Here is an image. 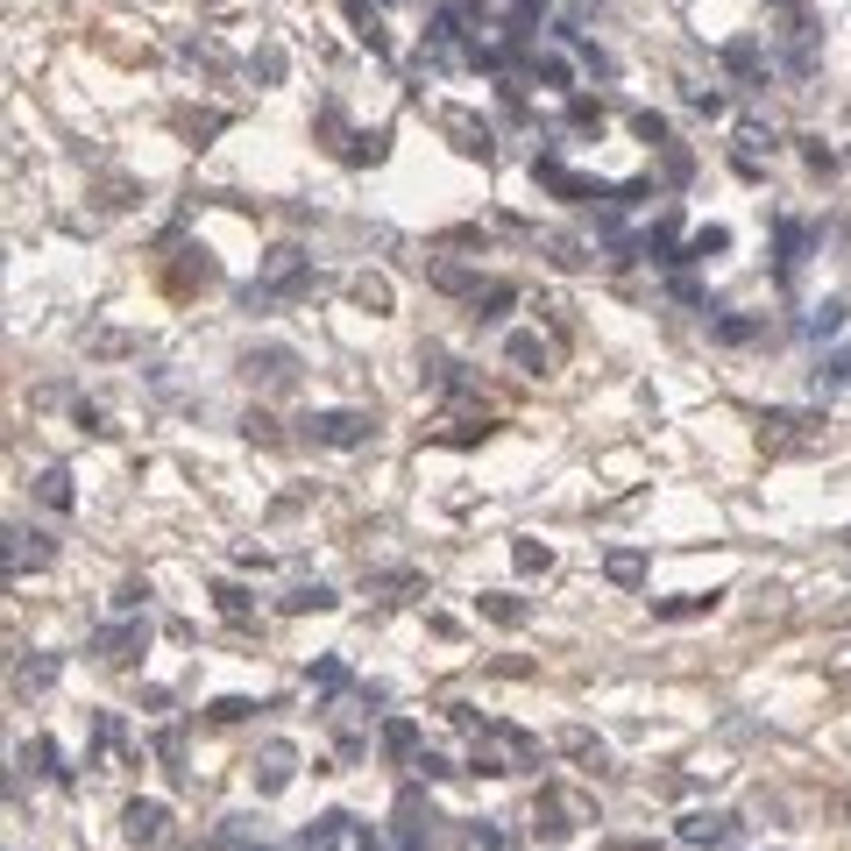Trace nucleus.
<instances>
[{
    "mask_svg": "<svg viewBox=\"0 0 851 851\" xmlns=\"http://www.w3.org/2000/svg\"><path fill=\"white\" fill-rule=\"evenodd\" d=\"M249 71H256L263 86H277V79H284V57H277V50H256V57H249Z\"/></svg>",
    "mask_w": 851,
    "mask_h": 851,
    "instance_id": "obj_25",
    "label": "nucleus"
},
{
    "mask_svg": "<svg viewBox=\"0 0 851 851\" xmlns=\"http://www.w3.org/2000/svg\"><path fill=\"white\" fill-rule=\"evenodd\" d=\"M242 376L263 383V391H291V383H298V355L291 348H249L242 355Z\"/></svg>",
    "mask_w": 851,
    "mask_h": 851,
    "instance_id": "obj_2",
    "label": "nucleus"
},
{
    "mask_svg": "<svg viewBox=\"0 0 851 851\" xmlns=\"http://www.w3.org/2000/svg\"><path fill=\"white\" fill-rule=\"evenodd\" d=\"M213 596H220V610H227V617H235V625H242V617H249V589H235V582H220Z\"/></svg>",
    "mask_w": 851,
    "mask_h": 851,
    "instance_id": "obj_24",
    "label": "nucleus"
},
{
    "mask_svg": "<svg viewBox=\"0 0 851 851\" xmlns=\"http://www.w3.org/2000/svg\"><path fill=\"white\" fill-rule=\"evenodd\" d=\"M121 830H128V844H135V851H157V844H164V830H171V809H164V802H128Z\"/></svg>",
    "mask_w": 851,
    "mask_h": 851,
    "instance_id": "obj_3",
    "label": "nucleus"
},
{
    "mask_svg": "<svg viewBox=\"0 0 851 851\" xmlns=\"http://www.w3.org/2000/svg\"><path fill=\"white\" fill-rule=\"evenodd\" d=\"M369 433H376L369 412H313L305 419V440L313 447H369Z\"/></svg>",
    "mask_w": 851,
    "mask_h": 851,
    "instance_id": "obj_1",
    "label": "nucleus"
},
{
    "mask_svg": "<svg viewBox=\"0 0 851 851\" xmlns=\"http://www.w3.org/2000/svg\"><path fill=\"white\" fill-rule=\"evenodd\" d=\"M483 617H497V625H525V603L518 596H483Z\"/></svg>",
    "mask_w": 851,
    "mask_h": 851,
    "instance_id": "obj_23",
    "label": "nucleus"
},
{
    "mask_svg": "<svg viewBox=\"0 0 851 851\" xmlns=\"http://www.w3.org/2000/svg\"><path fill=\"white\" fill-rule=\"evenodd\" d=\"M93 646H100V660H135V653L149 646V625H107Z\"/></svg>",
    "mask_w": 851,
    "mask_h": 851,
    "instance_id": "obj_9",
    "label": "nucleus"
},
{
    "mask_svg": "<svg viewBox=\"0 0 851 851\" xmlns=\"http://www.w3.org/2000/svg\"><path fill=\"white\" fill-rule=\"evenodd\" d=\"M447 135H454V149H461V157H497V142H490V128H476L469 114H447Z\"/></svg>",
    "mask_w": 851,
    "mask_h": 851,
    "instance_id": "obj_10",
    "label": "nucleus"
},
{
    "mask_svg": "<svg viewBox=\"0 0 851 851\" xmlns=\"http://www.w3.org/2000/svg\"><path fill=\"white\" fill-rule=\"evenodd\" d=\"M738 837V816H724V809H695V816H681V844H731Z\"/></svg>",
    "mask_w": 851,
    "mask_h": 851,
    "instance_id": "obj_6",
    "label": "nucleus"
},
{
    "mask_svg": "<svg viewBox=\"0 0 851 851\" xmlns=\"http://www.w3.org/2000/svg\"><path fill=\"white\" fill-rule=\"evenodd\" d=\"M348 291H355V305H369V313H383V305H391V284H383V277H355Z\"/></svg>",
    "mask_w": 851,
    "mask_h": 851,
    "instance_id": "obj_20",
    "label": "nucleus"
},
{
    "mask_svg": "<svg viewBox=\"0 0 851 851\" xmlns=\"http://www.w3.org/2000/svg\"><path fill=\"white\" fill-rule=\"evenodd\" d=\"M433 844V809L419 802V788L398 795V851H426Z\"/></svg>",
    "mask_w": 851,
    "mask_h": 851,
    "instance_id": "obj_4",
    "label": "nucleus"
},
{
    "mask_svg": "<svg viewBox=\"0 0 851 851\" xmlns=\"http://www.w3.org/2000/svg\"><path fill=\"white\" fill-rule=\"evenodd\" d=\"M504 355H511L525 376H539V369H547V341H539V334H511V341H504Z\"/></svg>",
    "mask_w": 851,
    "mask_h": 851,
    "instance_id": "obj_14",
    "label": "nucleus"
},
{
    "mask_svg": "<svg viewBox=\"0 0 851 851\" xmlns=\"http://www.w3.org/2000/svg\"><path fill=\"white\" fill-rule=\"evenodd\" d=\"M419 745V724L412 717H391V724H383V752H391V759H405Z\"/></svg>",
    "mask_w": 851,
    "mask_h": 851,
    "instance_id": "obj_18",
    "label": "nucleus"
},
{
    "mask_svg": "<svg viewBox=\"0 0 851 851\" xmlns=\"http://www.w3.org/2000/svg\"><path fill=\"white\" fill-rule=\"evenodd\" d=\"M773 235H781V277H795L802 270V249H809V227L802 220H781Z\"/></svg>",
    "mask_w": 851,
    "mask_h": 851,
    "instance_id": "obj_13",
    "label": "nucleus"
},
{
    "mask_svg": "<svg viewBox=\"0 0 851 851\" xmlns=\"http://www.w3.org/2000/svg\"><path fill=\"white\" fill-rule=\"evenodd\" d=\"M717 596H674V603H660V617H688V610H710Z\"/></svg>",
    "mask_w": 851,
    "mask_h": 851,
    "instance_id": "obj_28",
    "label": "nucleus"
},
{
    "mask_svg": "<svg viewBox=\"0 0 851 851\" xmlns=\"http://www.w3.org/2000/svg\"><path fill=\"white\" fill-rule=\"evenodd\" d=\"M561 752H575V759H589V766H603V745H596V738H589L582 724H575V731H561Z\"/></svg>",
    "mask_w": 851,
    "mask_h": 851,
    "instance_id": "obj_21",
    "label": "nucleus"
},
{
    "mask_svg": "<svg viewBox=\"0 0 851 851\" xmlns=\"http://www.w3.org/2000/svg\"><path fill=\"white\" fill-rule=\"evenodd\" d=\"M759 320H717V341H752Z\"/></svg>",
    "mask_w": 851,
    "mask_h": 851,
    "instance_id": "obj_29",
    "label": "nucleus"
},
{
    "mask_svg": "<svg viewBox=\"0 0 851 851\" xmlns=\"http://www.w3.org/2000/svg\"><path fill=\"white\" fill-rule=\"evenodd\" d=\"M837 327H844V305H837V298H830V305H816V320H809V334L823 341V334H837Z\"/></svg>",
    "mask_w": 851,
    "mask_h": 851,
    "instance_id": "obj_26",
    "label": "nucleus"
},
{
    "mask_svg": "<svg viewBox=\"0 0 851 851\" xmlns=\"http://www.w3.org/2000/svg\"><path fill=\"white\" fill-rule=\"evenodd\" d=\"M532 830L547 837V844H561V837L575 830V802H568V795H539V809H532Z\"/></svg>",
    "mask_w": 851,
    "mask_h": 851,
    "instance_id": "obj_8",
    "label": "nucleus"
},
{
    "mask_svg": "<svg viewBox=\"0 0 851 851\" xmlns=\"http://www.w3.org/2000/svg\"><path fill=\"white\" fill-rule=\"evenodd\" d=\"M22 561H29V568H43V561H50V547H43V532H22V525H15V532H8V575H22Z\"/></svg>",
    "mask_w": 851,
    "mask_h": 851,
    "instance_id": "obj_11",
    "label": "nucleus"
},
{
    "mask_svg": "<svg viewBox=\"0 0 851 851\" xmlns=\"http://www.w3.org/2000/svg\"><path fill=\"white\" fill-rule=\"evenodd\" d=\"M291 766H298V752H291L284 738H270L263 759H256V788H263V795H284V788H291Z\"/></svg>",
    "mask_w": 851,
    "mask_h": 851,
    "instance_id": "obj_7",
    "label": "nucleus"
},
{
    "mask_svg": "<svg viewBox=\"0 0 851 851\" xmlns=\"http://www.w3.org/2000/svg\"><path fill=\"white\" fill-rule=\"evenodd\" d=\"M766 440L773 447H816L823 419H809V412H766Z\"/></svg>",
    "mask_w": 851,
    "mask_h": 851,
    "instance_id": "obj_5",
    "label": "nucleus"
},
{
    "mask_svg": "<svg viewBox=\"0 0 851 851\" xmlns=\"http://www.w3.org/2000/svg\"><path fill=\"white\" fill-rule=\"evenodd\" d=\"M22 681H36V688H43V681H57V660H29V667H22Z\"/></svg>",
    "mask_w": 851,
    "mask_h": 851,
    "instance_id": "obj_32",
    "label": "nucleus"
},
{
    "mask_svg": "<svg viewBox=\"0 0 851 851\" xmlns=\"http://www.w3.org/2000/svg\"><path fill=\"white\" fill-rule=\"evenodd\" d=\"M256 703H242V695H220V703H213V724H235V717H249Z\"/></svg>",
    "mask_w": 851,
    "mask_h": 851,
    "instance_id": "obj_27",
    "label": "nucleus"
},
{
    "mask_svg": "<svg viewBox=\"0 0 851 851\" xmlns=\"http://www.w3.org/2000/svg\"><path fill=\"white\" fill-rule=\"evenodd\" d=\"M433 284H440V291H483V277L461 270V263H433Z\"/></svg>",
    "mask_w": 851,
    "mask_h": 851,
    "instance_id": "obj_19",
    "label": "nucleus"
},
{
    "mask_svg": "<svg viewBox=\"0 0 851 851\" xmlns=\"http://www.w3.org/2000/svg\"><path fill=\"white\" fill-rule=\"evenodd\" d=\"M412 766H419V773H426V781H447V773H454V766H447V759H440V752H419V759H412Z\"/></svg>",
    "mask_w": 851,
    "mask_h": 851,
    "instance_id": "obj_31",
    "label": "nucleus"
},
{
    "mask_svg": "<svg viewBox=\"0 0 851 851\" xmlns=\"http://www.w3.org/2000/svg\"><path fill=\"white\" fill-rule=\"evenodd\" d=\"M603 575H610L617 589H639V582H646V554H639V547H617V554L603 561Z\"/></svg>",
    "mask_w": 851,
    "mask_h": 851,
    "instance_id": "obj_12",
    "label": "nucleus"
},
{
    "mask_svg": "<svg viewBox=\"0 0 851 851\" xmlns=\"http://www.w3.org/2000/svg\"><path fill=\"white\" fill-rule=\"evenodd\" d=\"M334 603H341V596H334L327 582H305V589H291V596H284V610H291V617H298V610H334Z\"/></svg>",
    "mask_w": 851,
    "mask_h": 851,
    "instance_id": "obj_15",
    "label": "nucleus"
},
{
    "mask_svg": "<svg viewBox=\"0 0 851 851\" xmlns=\"http://www.w3.org/2000/svg\"><path fill=\"white\" fill-rule=\"evenodd\" d=\"M511 561H518L525 575H547V568H554V554H547V547H532V539H518V547H511Z\"/></svg>",
    "mask_w": 851,
    "mask_h": 851,
    "instance_id": "obj_22",
    "label": "nucleus"
},
{
    "mask_svg": "<svg viewBox=\"0 0 851 851\" xmlns=\"http://www.w3.org/2000/svg\"><path fill=\"white\" fill-rule=\"evenodd\" d=\"M128 348H142V341H135V334H100V341H93V355H128Z\"/></svg>",
    "mask_w": 851,
    "mask_h": 851,
    "instance_id": "obj_30",
    "label": "nucleus"
},
{
    "mask_svg": "<svg viewBox=\"0 0 851 851\" xmlns=\"http://www.w3.org/2000/svg\"><path fill=\"white\" fill-rule=\"evenodd\" d=\"M511 298H518V284H483V291H476V320H504Z\"/></svg>",
    "mask_w": 851,
    "mask_h": 851,
    "instance_id": "obj_17",
    "label": "nucleus"
},
{
    "mask_svg": "<svg viewBox=\"0 0 851 851\" xmlns=\"http://www.w3.org/2000/svg\"><path fill=\"white\" fill-rule=\"evenodd\" d=\"M36 497H43L50 511H71V476H64V469H43V476H36Z\"/></svg>",
    "mask_w": 851,
    "mask_h": 851,
    "instance_id": "obj_16",
    "label": "nucleus"
}]
</instances>
